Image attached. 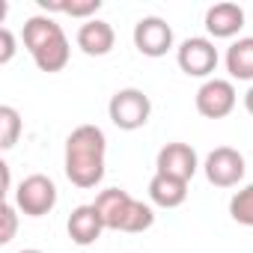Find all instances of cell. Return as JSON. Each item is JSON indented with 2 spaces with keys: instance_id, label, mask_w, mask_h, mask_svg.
Instances as JSON below:
<instances>
[{
  "instance_id": "6da1fadb",
  "label": "cell",
  "mask_w": 253,
  "mask_h": 253,
  "mask_svg": "<svg viewBox=\"0 0 253 253\" xmlns=\"http://www.w3.org/2000/svg\"><path fill=\"white\" fill-rule=\"evenodd\" d=\"M104 152L107 137L98 125H78L66 137V176L75 188H95L104 179Z\"/></svg>"
},
{
  "instance_id": "7a4b0ae2",
  "label": "cell",
  "mask_w": 253,
  "mask_h": 253,
  "mask_svg": "<svg viewBox=\"0 0 253 253\" xmlns=\"http://www.w3.org/2000/svg\"><path fill=\"white\" fill-rule=\"evenodd\" d=\"M24 48L30 51L33 63L48 75L63 72L69 66V57H72V48H69L63 27L48 15H33L24 21Z\"/></svg>"
},
{
  "instance_id": "3957f363",
  "label": "cell",
  "mask_w": 253,
  "mask_h": 253,
  "mask_svg": "<svg viewBox=\"0 0 253 253\" xmlns=\"http://www.w3.org/2000/svg\"><path fill=\"white\" fill-rule=\"evenodd\" d=\"M104 220V229H116V232H146L155 223V211L152 206H146L143 200H134L128 191L122 188H107L95 197L92 203Z\"/></svg>"
},
{
  "instance_id": "277c9868",
  "label": "cell",
  "mask_w": 253,
  "mask_h": 253,
  "mask_svg": "<svg viewBox=\"0 0 253 253\" xmlns=\"http://www.w3.org/2000/svg\"><path fill=\"white\" fill-rule=\"evenodd\" d=\"M107 116H110V122L116 125L119 131H137L152 116V101H149V95L143 89L125 86V89H116L110 95Z\"/></svg>"
},
{
  "instance_id": "5b68a950",
  "label": "cell",
  "mask_w": 253,
  "mask_h": 253,
  "mask_svg": "<svg viewBox=\"0 0 253 253\" xmlns=\"http://www.w3.org/2000/svg\"><path fill=\"white\" fill-rule=\"evenodd\" d=\"M15 206L27 217H42L57 206V185L45 173H33V176L21 179V185L15 191Z\"/></svg>"
},
{
  "instance_id": "8992f818",
  "label": "cell",
  "mask_w": 253,
  "mask_h": 253,
  "mask_svg": "<svg viewBox=\"0 0 253 253\" xmlns=\"http://www.w3.org/2000/svg\"><path fill=\"white\" fill-rule=\"evenodd\" d=\"M176 63L188 78H209L217 69V48L206 36H191L179 45Z\"/></svg>"
},
{
  "instance_id": "52a82bcc",
  "label": "cell",
  "mask_w": 253,
  "mask_h": 253,
  "mask_svg": "<svg viewBox=\"0 0 253 253\" xmlns=\"http://www.w3.org/2000/svg\"><path fill=\"white\" fill-rule=\"evenodd\" d=\"M206 179L214 185V188H235L241 179H244V155L232 146H217L206 155Z\"/></svg>"
},
{
  "instance_id": "ba28073f",
  "label": "cell",
  "mask_w": 253,
  "mask_h": 253,
  "mask_svg": "<svg viewBox=\"0 0 253 253\" xmlns=\"http://www.w3.org/2000/svg\"><path fill=\"white\" fill-rule=\"evenodd\" d=\"M238 92L232 86V81L223 78H209L200 89H197V110L206 119H223L235 110Z\"/></svg>"
},
{
  "instance_id": "9c48e42d",
  "label": "cell",
  "mask_w": 253,
  "mask_h": 253,
  "mask_svg": "<svg viewBox=\"0 0 253 253\" xmlns=\"http://www.w3.org/2000/svg\"><path fill=\"white\" fill-rule=\"evenodd\" d=\"M134 48L143 54V57H164L170 48H173V27L158 18V15H146L134 24Z\"/></svg>"
},
{
  "instance_id": "30bf717a",
  "label": "cell",
  "mask_w": 253,
  "mask_h": 253,
  "mask_svg": "<svg viewBox=\"0 0 253 253\" xmlns=\"http://www.w3.org/2000/svg\"><path fill=\"white\" fill-rule=\"evenodd\" d=\"M155 173H164V176H173V179H182V182H191L200 170V158L194 152V146L188 143H167L158 158H155Z\"/></svg>"
},
{
  "instance_id": "8fae6325",
  "label": "cell",
  "mask_w": 253,
  "mask_h": 253,
  "mask_svg": "<svg viewBox=\"0 0 253 253\" xmlns=\"http://www.w3.org/2000/svg\"><path fill=\"white\" fill-rule=\"evenodd\" d=\"M66 229H69V238H72L78 247H89V244H95V241L101 238L104 220H101L98 209H95L92 203H86V206H78V209L69 214Z\"/></svg>"
},
{
  "instance_id": "7c38bea8",
  "label": "cell",
  "mask_w": 253,
  "mask_h": 253,
  "mask_svg": "<svg viewBox=\"0 0 253 253\" xmlns=\"http://www.w3.org/2000/svg\"><path fill=\"white\" fill-rule=\"evenodd\" d=\"M75 39H78V48H81L86 57H104V54H110L113 45H116L113 27H110L107 21H101V18L84 21Z\"/></svg>"
},
{
  "instance_id": "4fadbf2b",
  "label": "cell",
  "mask_w": 253,
  "mask_h": 253,
  "mask_svg": "<svg viewBox=\"0 0 253 253\" xmlns=\"http://www.w3.org/2000/svg\"><path fill=\"white\" fill-rule=\"evenodd\" d=\"M244 27V9L238 3H214L206 12V30L214 39H232Z\"/></svg>"
},
{
  "instance_id": "5bb4252c",
  "label": "cell",
  "mask_w": 253,
  "mask_h": 253,
  "mask_svg": "<svg viewBox=\"0 0 253 253\" xmlns=\"http://www.w3.org/2000/svg\"><path fill=\"white\" fill-rule=\"evenodd\" d=\"M149 200L155 206H161V209H179L188 200V182L164 176V173H155L152 182H149Z\"/></svg>"
},
{
  "instance_id": "9a60e30c",
  "label": "cell",
  "mask_w": 253,
  "mask_h": 253,
  "mask_svg": "<svg viewBox=\"0 0 253 253\" xmlns=\"http://www.w3.org/2000/svg\"><path fill=\"white\" fill-rule=\"evenodd\" d=\"M226 72L235 81H253V36H244L226 48Z\"/></svg>"
},
{
  "instance_id": "2e32d148",
  "label": "cell",
  "mask_w": 253,
  "mask_h": 253,
  "mask_svg": "<svg viewBox=\"0 0 253 253\" xmlns=\"http://www.w3.org/2000/svg\"><path fill=\"white\" fill-rule=\"evenodd\" d=\"M39 6L48 12H63L72 18H86L92 21V15L101 9V0H39Z\"/></svg>"
},
{
  "instance_id": "e0dca14e",
  "label": "cell",
  "mask_w": 253,
  "mask_h": 253,
  "mask_svg": "<svg viewBox=\"0 0 253 253\" xmlns=\"http://www.w3.org/2000/svg\"><path fill=\"white\" fill-rule=\"evenodd\" d=\"M21 137V116L12 104L0 107V149H12Z\"/></svg>"
},
{
  "instance_id": "ac0fdd59",
  "label": "cell",
  "mask_w": 253,
  "mask_h": 253,
  "mask_svg": "<svg viewBox=\"0 0 253 253\" xmlns=\"http://www.w3.org/2000/svg\"><path fill=\"white\" fill-rule=\"evenodd\" d=\"M229 214H232L235 223L253 229V185H247V188H241V191L232 194V200H229Z\"/></svg>"
},
{
  "instance_id": "d6986e66",
  "label": "cell",
  "mask_w": 253,
  "mask_h": 253,
  "mask_svg": "<svg viewBox=\"0 0 253 253\" xmlns=\"http://www.w3.org/2000/svg\"><path fill=\"white\" fill-rule=\"evenodd\" d=\"M0 217H3L0 244H9V241L15 238V229H18V206H15V203H3V211H0Z\"/></svg>"
},
{
  "instance_id": "ffe728a7",
  "label": "cell",
  "mask_w": 253,
  "mask_h": 253,
  "mask_svg": "<svg viewBox=\"0 0 253 253\" xmlns=\"http://www.w3.org/2000/svg\"><path fill=\"white\" fill-rule=\"evenodd\" d=\"M15 57V36L9 27H0V63H9Z\"/></svg>"
},
{
  "instance_id": "44dd1931",
  "label": "cell",
  "mask_w": 253,
  "mask_h": 253,
  "mask_svg": "<svg viewBox=\"0 0 253 253\" xmlns=\"http://www.w3.org/2000/svg\"><path fill=\"white\" fill-rule=\"evenodd\" d=\"M244 107H247V113L253 116V86H250V89L244 92Z\"/></svg>"
},
{
  "instance_id": "7402d4cb",
  "label": "cell",
  "mask_w": 253,
  "mask_h": 253,
  "mask_svg": "<svg viewBox=\"0 0 253 253\" xmlns=\"http://www.w3.org/2000/svg\"><path fill=\"white\" fill-rule=\"evenodd\" d=\"M0 173H3V191H9V167L0 164Z\"/></svg>"
},
{
  "instance_id": "603a6c76",
  "label": "cell",
  "mask_w": 253,
  "mask_h": 253,
  "mask_svg": "<svg viewBox=\"0 0 253 253\" xmlns=\"http://www.w3.org/2000/svg\"><path fill=\"white\" fill-rule=\"evenodd\" d=\"M18 253H42V250H18Z\"/></svg>"
}]
</instances>
